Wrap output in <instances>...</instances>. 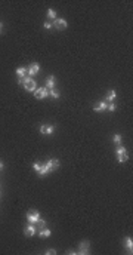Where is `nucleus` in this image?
<instances>
[{"label": "nucleus", "instance_id": "obj_1", "mask_svg": "<svg viewBox=\"0 0 133 255\" xmlns=\"http://www.w3.org/2000/svg\"><path fill=\"white\" fill-rule=\"evenodd\" d=\"M79 255H89L90 254V242L89 240H82L79 243V251H77Z\"/></svg>", "mask_w": 133, "mask_h": 255}, {"label": "nucleus", "instance_id": "obj_2", "mask_svg": "<svg viewBox=\"0 0 133 255\" xmlns=\"http://www.w3.org/2000/svg\"><path fill=\"white\" fill-rule=\"evenodd\" d=\"M24 88L28 92H34L37 89V83H36V80L33 77H25L24 79Z\"/></svg>", "mask_w": 133, "mask_h": 255}, {"label": "nucleus", "instance_id": "obj_3", "mask_svg": "<svg viewBox=\"0 0 133 255\" xmlns=\"http://www.w3.org/2000/svg\"><path fill=\"white\" fill-rule=\"evenodd\" d=\"M40 219V214H39V211H28L27 212V221H28V224H36L37 221Z\"/></svg>", "mask_w": 133, "mask_h": 255}, {"label": "nucleus", "instance_id": "obj_4", "mask_svg": "<svg viewBox=\"0 0 133 255\" xmlns=\"http://www.w3.org/2000/svg\"><path fill=\"white\" fill-rule=\"evenodd\" d=\"M49 95V89L45 86V88H37L36 91H34V96L37 98V99H43V98H46Z\"/></svg>", "mask_w": 133, "mask_h": 255}, {"label": "nucleus", "instance_id": "obj_5", "mask_svg": "<svg viewBox=\"0 0 133 255\" xmlns=\"http://www.w3.org/2000/svg\"><path fill=\"white\" fill-rule=\"evenodd\" d=\"M27 71H28V74H30V77L36 76V74L40 71V64H39V62H31V64L27 67Z\"/></svg>", "mask_w": 133, "mask_h": 255}, {"label": "nucleus", "instance_id": "obj_6", "mask_svg": "<svg viewBox=\"0 0 133 255\" xmlns=\"http://www.w3.org/2000/svg\"><path fill=\"white\" fill-rule=\"evenodd\" d=\"M52 25H53L56 30H65V28H66V21L64 18H56L53 22H52Z\"/></svg>", "mask_w": 133, "mask_h": 255}, {"label": "nucleus", "instance_id": "obj_7", "mask_svg": "<svg viewBox=\"0 0 133 255\" xmlns=\"http://www.w3.org/2000/svg\"><path fill=\"white\" fill-rule=\"evenodd\" d=\"M53 131H55V126H53V125H46V123H43V125L40 126V134H42V135H50Z\"/></svg>", "mask_w": 133, "mask_h": 255}, {"label": "nucleus", "instance_id": "obj_8", "mask_svg": "<svg viewBox=\"0 0 133 255\" xmlns=\"http://www.w3.org/2000/svg\"><path fill=\"white\" fill-rule=\"evenodd\" d=\"M36 231H37V228H36V225L34 224H28L25 228H24V235L27 237H31L36 235Z\"/></svg>", "mask_w": 133, "mask_h": 255}, {"label": "nucleus", "instance_id": "obj_9", "mask_svg": "<svg viewBox=\"0 0 133 255\" xmlns=\"http://www.w3.org/2000/svg\"><path fill=\"white\" fill-rule=\"evenodd\" d=\"M107 105H108V104H107V101L104 99V101H99V102L93 107V110H95L96 113H102V111H105V110H107Z\"/></svg>", "mask_w": 133, "mask_h": 255}, {"label": "nucleus", "instance_id": "obj_10", "mask_svg": "<svg viewBox=\"0 0 133 255\" xmlns=\"http://www.w3.org/2000/svg\"><path fill=\"white\" fill-rule=\"evenodd\" d=\"M116 96H117V91H116V89H111V91L107 92V95H105V101H107V102H113V101L116 99Z\"/></svg>", "mask_w": 133, "mask_h": 255}, {"label": "nucleus", "instance_id": "obj_11", "mask_svg": "<svg viewBox=\"0 0 133 255\" xmlns=\"http://www.w3.org/2000/svg\"><path fill=\"white\" fill-rule=\"evenodd\" d=\"M46 165L50 168V171H55V169H58V168L61 166V163H59V160H58V159H50V160L46 162Z\"/></svg>", "mask_w": 133, "mask_h": 255}, {"label": "nucleus", "instance_id": "obj_12", "mask_svg": "<svg viewBox=\"0 0 133 255\" xmlns=\"http://www.w3.org/2000/svg\"><path fill=\"white\" fill-rule=\"evenodd\" d=\"M124 248H126L127 254H132V248H133L132 237H124Z\"/></svg>", "mask_w": 133, "mask_h": 255}, {"label": "nucleus", "instance_id": "obj_13", "mask_svg": "<svg viewBox=\"0 0 133 255\" xmlns=\"http://www.w3.org/2000/svg\"><path fill=\"white\" fill-rule=\"evenodd\" d=\"M50 172H52V171H50V168L46 163H45L43 166H40V171H39L37 174H39V177H46V175H48V174H50Z\"/></svg>", "mask_w": 133, "mask_h": 255}, {"label": "nucleus", "instance_id": "obj_14", "mask_svg": "<svg viewBox=\"0 0 133 255\" xmlns=\"http://www.w3.org/2000/svg\"><path fill=\"white\" fill-rule=\"evenodd\" d=\"M46 88H48L49 91L55 88V76H53V74L48 76V79H46Z\"/></svg>", "mask_w": 133, "mask_h": 255}, {"label": "nucleus", "instance_id": "obj_15", "mask_svg": "<svg viewBox=\"0 0 133 255\" xmlns=\"http://www.w3.org/2000/svg\"><path fill=\"white\" fill-rule=\"evenodd\" d=\"M50 235H52V231H50L49 228H42V230H39V237L40 239H48V237H50Z\"/></svg>", "mask_w": 133, "mask_h": 255}, {"label": "nucleus", "instance_id": "obj_16", "mask_svg": "<svg viewBox=\"0 0 133 255\" xmlns=\"http://www.w3.org/2000/svg\"><path fill=\"white\" fill-rule=\"evenodd\" d=\"M15 73H17L18 77H25V74L28 73V71H27V67H18L17 70H15Z\"/></svg>", "mask_w": 133, "mask_h": 255}, {"label": "nucleus", "instance_id": "obj_17", "mask_svg": "<svg viewBox=\"0 0 133 255\" xmlns=\"http://www.w3.org/2000/svg\"><path fill=\"white\" fill-rule=\"evenodd\" d=\"M117 160H118V163H124V162H127V160H129L127 153H124V154H118V156H117Z\"/></svg>", "mask_w": 133, "mask_h": 255}, {"label": "nucleus", "instance_id": "obj_18", "mask_svg": "<svg viewBox=\"0 0 133 255\" xmlns=\"http://www.w3.org/2000/svg\"><path fill=\"white\" fill-rule=\"evenodd\" d=\"M49 95H50V96H52V98H55V99H58V98L61 96V92L58 91V89H55V88H53V89H50V91H49Z\"/></svg>", "mask_w": 133, "mask_h": 255}, {"label": "nucleus", "instance_id": "obj_19", "mask_svg": "<svg viewBox=\"0 0 133 255\" xmlns=\"http://www.w3.org/2000/svg\"><path fill=\"white\" fill-rule=\"evenodd\" d=\"M48 18L49 19H56V12H55V9H48Z\"/></svg>", "mask_w": 133, "mask_h": 255}, {"label": "nucleus", "instance_id": "obj_20", "mask_svg": "<svg viewBox=\"0 0 133 255\" xmlns=\"http://www.w3.org/2000/svg\"><path fill=\"white\" fill-rule=\"evenodd\" d=\"M116 153H117V156H118V154H124V153H126V147H123V146L117 147V148H116Z\"/></svg>", "mask_w": 133, "mask_h": 255}, {"label": "nucleus", "instance_id": "obj_21", "mask_svg": "<svg viewBox=\"0 0 133 255\" xmlns=\"http://www.w3.org/2000/svg\"><path fill=\"white\" fill-rule=\"evenodd\" d=\"M113 141H114V143H116L117 146H118V144L121 143V135H120V134H116V135L113 137Z\"/></svg>", "mask_w": 133, "mask_h": 255}, {"label": "nucleus", "instance_id": "obj_22", "mask_svg": "<svg viewBox=\"0 0 133 255\" xmlns=\"http://www.w3.org/2000/svg\"><path fill=\"white\" fill-rule=\"evenodd\" d=\"M116 109H117V105L114 102H110V104L107 105V110H110V111H116Z\"/></svg>", "mask_w": 133, "mask_h": 255}, {"label": "nucleus", "instance_id": "obj_23", "mask_svg": "<svg viewBox=\"0 0 133 255\" xmlns=\"http://www.w3.org/2000/svg\"><path fill=\"white\" fill-rule=\"evenodd\" d=\"M40 166H42V165L39 163V162H36V163H33V169L36 172H39V171H40Z\"/></svg>", "mask_w": 133, "mask_h": 255}, {"label": "nucleus", "instance_id": "obj_24", "mask_svg": "<svg viewBox=\"0 0 133 255\" xmlns=\"http://www.w3.org/2000/svg\"><path fill=\"white\" fill-rule=\"evenodd\" d=\"M45 254H46V255H55V254H56V249H46V251H45Z\"/></svg>", "mask_w": 133, "mask_h": 255}, {"label": "nucleus", "instance_id": "obj_25", "mask_svg": "<svg viewBox=\"0 0 133 255\" xmlns=\"http://www.w3.org/2000/svg\"><path fill=\"white\" fill-rule=\"evenodd\" d=\"M43 27H45L46 30H50L53 25H52V22H45V24H43Z\"/></svg>", "mask_w": 133, "mask_h": 255}, {"label": "nucleus", "instance_id": "obj_26", "mask_svg": "<svg viewBox=\"0 0 133 255\" xmlns=\"http://www.w3.org/2000/svg\"><path fill=\"white\" fill-rule=\"evenodd\" d=\"M24 79H25V77H19V79H18V85H24Z\"/></svg>", "mask_w": 133, "mask_h": 255}, {"label": "nucleus", "instance_id": "obj_27", "mask_svg": "<svg viewBox=\"0 0 133 255\" xmlns=\"http://www.w3.org/2000/svg\"><path fill=\"white\" fill-rule=\"evenodd\" d=\"M66 254H70V255H74V254H77L76 251H66Z\"/></svg>", "mask_w": 133, "mask_h": 255}, {"label": "nucleus", "instance_id": "obj_28", "mask_svg": "<svg viewBox=\"0 0 133 255\" xmlns=\"http://www.w3.org/2000/svg\"><path fill=\"white\" fill-rule=\"evenodd\" d=\"M3 166H5V165H3V162H2V160H0V171H2V169H3Z\"/></svg>", "mask_w": 133, "mask_h": 255}, {"label": "nucleus", "instance_id": "obj_29", "mask_svg": "<svg viewBox=\"0 0 133 255\" xmlns=\"http://www.w3.org/2000/svg\"><path fill=\"white\" fill-rule=\"evenodd\" d=\"M2 28H3V22H0V31H2Z\"/></svg>", "mask_w": 133, "mask_h": 255}]
</instances>
